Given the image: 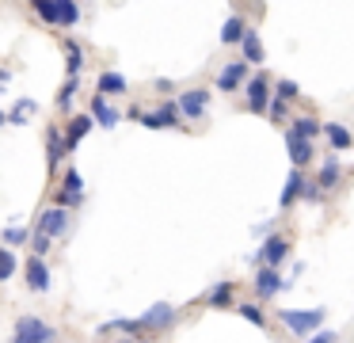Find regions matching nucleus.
Here are the masks:
<instances>
[{
    "instance_id": "obj_18",
    "label": "nucleus",
    "mask_w": 354,
    "mask_h": 343,
    "mask_svg": "<svg viewBox=\"0 0 354 343\" xmlns=\"http://www.w3.org/2000/svg\"><path fill=\"white\" fill-rule=\"evenodd\" d=\"M95 91L111 99V96H126V91H130V84H126L122 73H100V80H95Z\"/></svg>"
},
{
    "instance_id": "obj_19",
    "label": "nucleus",
    "mask_w": 354,
    "mask_h": 343,
    "mask_svg": "<svg viewBox=\"0 0 354 343\" xmlns=\"http://www.w3.org/2000/svg\"><path fill=\"white\" fill-rule=\"evenodd\" d=\"M301 183H305V172H301V168H293V172L286 175V183H282V198H278V202H282V210H290V206L301 198Z\"/></svg>"
},
{
    "instance_id": "obj_10",
    "label": "nucleus",
    "mask_w": 354,
    "mask_h": 343,
    "mask_svg": "<svg viewBox=\"0 0 354 343\" xmlns=\"http://www.w3.org/2000/svg\"><path fill=\"white\" fill-rule=\"evenodd\" d=\"M92 126H95V122H92V114H73V118H69V126L62 130L65 152H73V149H77V145L84 141L88 134H92Z\"/></svg>"
},
{
    "instance_id": "obj_13",
    "label": "nucleus",
    "mask_w": 354,
    "mask_h": 343,
    "mask_svg": "<svg viewBox=\"0 0 354 343\" xmlns=\"http://www.w3.org/2000/svg\"><path fill=\"white\" fill-rule=\"evenodd\" d=\"M88 114H92V122H100L103 130H115V126H118V118H122V114H118L115 107H111V99H107V96H100V91L92 96V111H88Z\"/></svg>"
},
{
    "instance_id": "obj_30",
    "label": "nucleus",
    "mask_w": 354,
    "mask_h": 343,
    "mask_svg": "<svg viewBox=\"0 0 354 343\" xmlns=\"http://www.w3.org/2000/svg\"><path fill=\"white\" fill-rule=\"evenodd\" d=\"M77 88H80V76H69V80H65V88L57 91V107H62V111L73 103V99H77Z\"/></svg>"
},
{
    "instance_id": "obj_31",
    "label": "nucleus",
    "mask_w": 354,
    "mask_h": 343,
    "mask_svg": "<svg viewBox=\"0 0 354 343\" xmlns=\"http://www.w3.org/2000/svg\"><path fill=\"white\" fill-rule=\"evenodd\" d=\"M31 12L39 15L42 23H57V12H54V0H31Z\"/></svg>"
},
{
    "instance_id": "obj_40",
    "label": "nucleus",
    "mask_w": 354,
    "mask_h": 343,
    "mask_svg": "<svg viewBox=\"0 0 354 343\" xmlns=\"http://www.w3.org/2000/svg\"><path fill=\"white\" fill-rule=\"evenodd\" d=\"M4 122H8V118H4V111H0V126H4Z\"/></svg>"
},
{
    "instance_id": "obj_23",
    "label": "nucleus",
    "mask_w": 354,
    "mask_h": 343,
    "mask_svg": "<svg viewBox=\"0 0 354 343\" xmlns=\"http://www.w3.org/2000/svg\"><path fill=\"white\" fill-rule=\"evenodd\" d=\"M244 30H248V19H244V15H229V19L221 23V42H225V46H236L240 38H244Z\"/></svg>"
},
{
    "instance_id": "obj_32",
    "label": "nucleus",
    "mask_w": 354,
    "mask_h": 343,
    "mask_svg": "<svg viewBox=\"0 0 354 343\" xmlns=\"http://www.w3.org/2000/svg\"><path fill=\"white\" fill-rule=\"evenodd\" d=\"M274 96L286 99V103H293V99H301V88H297L293 80H278V84H274Z\"/></svg>"
},
{
    "instance_id": "obj_3",
    "label": "nucleus",
    "mask_w": 354,
    "mask_h": 343,
    "mask_svg": "<svg viewBox=\"0 0 354 343\" xmlns=\"http://www.w3.org/2000/svg\"><path fill=\"white\" fill-rule=\"evenodd\" d=\"M286 259H290V240H286V236H267V240L255 248L252 263L255 267H282Z\"/></svg>"
},
{
    "instance_id": "obj_11",
    "label": "nucleus",
    "mask_w": 354,
    "mask_h": 343,
    "mask_svg": "<svg viewBox=\"0 0 354 343\" xmlns=\"http://www.w3.org/2000/svg\"><path fill=\"white\" fill-rule=\"evenodd\" d=\"M248 61H229V65L221 69V73H217V91H236L240 84L248 80Z\"/></svg>"
},
{
    "instance_id": "obj_22",
    "label": "nucleus",
    "mask_w": 354,
    "mask_h": 343,
    "mask_svg": "<svg viewBox=\"0 0 354 343\" xmlns=\"http://www.w3.org/2000/svg\"><path fill=\"white\" fill-rule=\"evenodd\" d=\"M286 145H290V160H293V168H305L308 160H313V141H305V137H293V134H286Z\"/></svg>"
},
{
    "instance_id": "obj_8",
    "label": "nucleus",
    "mask_w": 354,
    "mask_h": 343,
    "mask_svg": "<svg viewBox=\"0 0 354 343\" xmlns=\"http://www.w3.org/2000/svg\"><path fill=\"white\" fill-rule=\"evenodd\" d=\"M141 126H149V130H176V126H183V118H179L176 103H164V107H156V111H141Z\"/></svg>"
},
{
    "instance_id": "obj_12",
    "label": "nucleus",
    "mask_w": 354,
    "mask_h": 343,
    "mask_svg": "<svg viewBox=\"0 0 354 343\" xmlns=\"http://www.w3.org/2000/svg\"><path fill=\"white\" fill-rule=\"evenodd\" d=\"M343 183V168H339V152H328L320 164V175H316V187L320 191H335Z\"/></svg>"
},
{
    "instance_id": "obj_6",
    "label": "nucleus",
    "mask_w": 354,
    "mask_h": 343,
    "mask_svg": "<svg viewBox=\"0 0 354 343\" xmlns=\"http://www.w3.org/2000/svg\"><path fill=\"white\" fill-rule=\"evenodd\" d=\"M252 282H255V297H259V301H270L274 294H282V290L290 286V279H282L278 267H259V271L252 274Z\"/></svg>"
},
{
    "instance_id": "obj_7",
    "label": "nucleus",
    "mask_w": 354,
    "mask_h": 343,
    "mask_svg": "<svg viewBox=\"0 0 354 343\" xmlns=\"http://www.w3.org/2000/svg\"><path fill=\"white\" fill-rule=\"evenodd\" d=\"M39 233H46L50 240L54 236H65L69 233V210L65 206H50V210L39 213Z\"/></svg>"
},
{
    "instance_id": "obj_9",
    "label": "nucleus",
    "mask_w": 354,
    "mask_h": 343,
    "mask_svg": "<svg viewBox=\"0 0 354 343\" xmlns=\"http://www.w3.org/2000/svg\"><path fill=\"white\" fill-rule=\"evenodd\" d=\"M244 96H248V111L263 114L274 91H270V80H267V76H252V80L244 84Z\"/></svg>"
},
{
    "instance_id": "obj_14",
    "label": "nucleus",
    "mask_w": 354,
    "mask_h": 343,
    "mask_svg": "<svg viewBox=\"0 0 354 343\" xmlns=\"http://www.w3.org/2000/svg\"><path fill=\"white\" fill-rule=\"evenodd\" d=\"M24 271H27V286H31L35 294H46L50 290V267L42 263V256H31Z\"/></svg>"
},
{
    "instance_id": "obj_24",
    "label": "nucleus",
    "mask_w": 354,
    "mask_h": 343,
    "mask_svg": "<svg viewBox=\"0 0 354 343\" xmlns=\"http://www.w3.org/2000/svg\"><path fill=\"white\" fill-rule=\"evenodd\" d=\"M54 12H57V27H77L80 23V4L77 0H54Z\"/></svg>"
},
{
    "instance_id": "obj_29",
    "label": "nucleus",
    "mask_w": 354,
    "mask_h": 343,
    "mask_svg": "<svg viewBox=\"0 0 354 343\" xmlns=\"http://www.w3.org/2000/svg\"><path fill=\"white\" fill-rule=\"evenodd\" d=\"M232 309H236L244 320H252L255 328H263V324H267V317H263V309H259V305H252V301H248V305H232Z\"/></svg>"
},
{
    "instance_id": "obj_5",
    "label": "nucleus",
    "mask_w": 354,
    "mask_h": 343,
    "mask_svg": "<svg viewBox=\"0 0 354 343\" xmlns=\"http://www.w3.org/2000/svg\"><path fill=\"white\" fill-rule=\"evenodd\" d=\"M176 305H168V301H156V305H149L145 313H141V332H164V328H171L176 324Z\"/></svg>"
},
{
    "instance_id": "obj_4",
    "label": "nucleus",
    "mask_w": 354,
    "mask_h": 343,
    "mask_svg": "<svg viewBox=\"0 0 354 343\" xmlns=\"http://www.w3.org/2000/svg\"><path fill=\"white\" fill-rule=\"evenodd\" d=\"M176 111H179V118H187V122L206 118V111H209V88L183 91V96H179V103H176Z\"/></svg>"
},
{
    "instance_id": "obj_26",
    "label": "nucleus",
    "mask_w": 354,
    "mask_h": 343,
    "mask_svg": "<svg viewBox=\"0 0 354 343\" xmlns=\"http://www.w3.org/2000/svg\"><path fill=\"white\" fill-rule=\"evenodd\" d=\"M65 69H69V76H80V69H84V50L73 38H65Z\"/></svg>"
},
{
    "instance_id": "obj_37",
    "label": "nucleus",
    "mask_w": 354,
    "mask_h": 343,
    "mask_svg": "<svg viewBox=\"0 0 354 343\" xmlns=\"http://www.w3.org/2000/svg\"><path fill=\"white\" fill-rule=\"evenodd\" d=\"M31 252H35V256H46V252H50V236L46 233H35L31 236Z\"/></svg>"
},
{
    "instance_id": "obj_38",
    "label": "nucleus",
    "mask_w": 354,
    "mask_h": 343,
    "mask_svg": "<svg viewBox=\"0 0 354 343\" xmlns=\"http://www.w3.org/2000/svg\"><path fill=\"white\" fill-rule=\"evenodd\" d=\"M308 335H313V340H305V343H335L339 340L335 332H328V328H316V332H308Z\"/></svg>"
},
{
    "instance_id": "obj_34",
    "label": "nucleus",
    "mask_w": 354,
    "mask_h": 343,
    "mask_svg": "<svg viewBox=\"0 0 354 343\" xmlns=\"http://www.w3.org/2000/svg\"><path fill=\"white\" fill-rule=\"evenodd\" d=\"M301 198H305V202H324V191L316 187V179L305 175V183H301Z\"/></svg>"
},
{
    "instance_id": "obj_2",
    "label": "nucleus",
    "mask_w": 354,
    "mask_h": 343,
    "mask_svg": "<svg viewBox=\"0 0 354 343\" xmlns=\"http://www.w3.org/2000/svg\"><path fill=\"white\" fill-rule=\"evenodd\" d=\"M278 317H282V324L290 328L293 335H308V332H316V328L324 324L328 313L324 309H282Z\"/></svg>"
},
{
    "instance_id": "obj_36",
    "label": "nucleus",
    "mask_w": 354,
    "mask_h": 343,
    "mask_svg": "<svg viewBox=\"0 0 354 343\" xmlns=\"http://www.w3.org/2000/svg\"><path fill=\"white\" fill-rule=\"evenodd\" d=\"M62 187H65V191H77V195H84V179H80V172H77V168H69V172H65Z\"/></svg>"
},
{
    "instance_id": "obj_28",
    "label": "nucleus",
    "mask_w": 354,
    "mask_h": 343,
    "mask_svg": "<svg viewBox=\"0 0 354 343\" xmlns=\"http://www.w3.org/2000/svg\"><path fill=\"white\" fill-rule=\"evenodd\" d=\"M16 271H19V259H16V252H12V248H0V282H8Z\"/></svg>"
},
{
    "instance_id": "obj_35",
    "label": "nucleus",
    "mask_w": 354,
    "mask_h": 343,
    "mask_svg": "<svg viewBox=\"0 0 354 343\" xmlns=\"http://www.w3.org/2000/svg\"><path fill=\"white\" fill-rule=\"evenodd\" d=\"M80 202H84V195H77V191H57V206H65V210H77Z\"/></svg>"
},
{
    "instance_id": "obj_27",
    "label": "nucleus",
    "mask_w": 354,
    "mask_h": 343,
    "mask_svg": "<svg viewBox=\"0 0 354 343\" xmlns=\"http://www.w3.org/2000/svg\"><path fill=\"white\" fill-rule=\"evenodd\" d=\"M263 114H267L274 126H282V122L290 118V103H286V99H278V96H270V103H267V111H263Z\"/></svg>"
},
{
    "instance_id": "obj_39",
    "label": "nucleus",
    "mask_w": 354,
    "mask_h": 343,
    "mask_svg": "<svg viewBox=\"0 0 354 343\" xmlns=\"http://www.w3.org/2000/svg\"><path fill=\"white\" fill-rule=\"evenodd\" d=\"M8 80H12V73H8V69H0V88H4Z\"/></svg>"
},
{
    "instance_id": "obj_16",
    "label": "nucleus",
    "mask_w": 354,
    "mask_h": 343,
    "mask_svg": "<svg viewBox=\"0 0 354 343\" xmlns=\"http://www.w3.org/2000/svg\"><path fill=\"white\" fill-rule=\"evenodd\" d=\"M324 134H328V145H331V152H346L354 145V137H351V130L343 126V122H324Z\"/></svg>"
},
{
    "instance_id": "obj_17",
    "label": "nucleus",
    "mask_w": 354,
    "mask_h": 343,
    "mask_svg": "<svg viewBox=\"0 0 354 343\" xmlns=\"http://www.w3.org/2000/svg\"><path fill=\"white\" fill-rule=\"evenodd\" d=\"M39 114V99H31V96H24V99H16V107H12L4 118L12 122V126H27V122Z\"/></svg>"
},
{
    "instance_id": "obj_20",
    "label": "nucleus",
    "mask_w": 354,
    "mask_h": 343,
    "mask_svg": "<svg viewBox=\"0 0 354 343\" xmlns=\"http://www.w3.org/2000/svg\"><path fill=\"white\" fill-rule=\"evenodd\" d=\"M65 157H69V152H65L62 130H57V126H50V130H46V164H50V168H57Z\"/></svg>"
},
{
    "instance_id": "obj_41",
    "label": "nucleus",
    "mask_w": 354,
    "mask_h": 343,
    "mask_svg": "<svg viewBox=\"0 0 354 343\" xmlns=\"http://www.w3.org/2000/svg\"><path fill=\"white\" fill-rule=\"evenodd\" d=\"M141 343H149V340H141Z\"/></svg>"
},
{
    "instance_id": "obj_33",
    "label": "nucleus",
    "mask_w": 354,
    "mask_h": 343,
    "mask_svg": "<svg viewBox=\"0 0 354 343\" xmlns=\"http://www.w3.org/2000/svg\"><path fill=\"white\" fill-rule=\"evenodd\" d=\"M27 236H31L27 229H19V225H8V229H4V248H16V244H24V240H27Z\"/></svg>"
},
{
    "instance_id": "obj_15",
    "label": "nucleus",
    "mask_w": 354,
    "mask_h": 343,
    "mask_svg": "<svg viewBox=\"0 0 354 343\" xmlns=\"http://www.w3.org/2000/svg\"><path fill=\"white\" fill-rule=\"evenodd\" d=\"M290 126H286V134L293 137H305V141H316V134H320V122L313 118V114H293V118H286Z\"/></svg>"
},
{
    "instance_id": "obj_1",
    "label": "nucleus",
    "mask_w": 354,
    "mask_h": 343,
    "mask_svg": "<svg viewBox=\"0 0 354 343\" xmlns=\"http://www.w3.org/2000/svg\"><path fill=\"white\" fill-rule=\"evenodd\" d=\"M12 343H54V328L39 317H19L16 328H12Z\"/></svg>"
},
{
    "instance_id": "obj_21",
    "label": "nucleus",
    "mask_w": 354,
    "mask_h": 343,
    "mask_svg": "<svg viewBox=\"0 0 354 343\" xmlns=\"http://www.w3.org/2000/svg\"><path fill=\"white\" fill-rule=\"evenodd\" d=\"M240 46H244V61H248V65H263V61H267V53H263V42H259V35H255L252 27L244 30Z\"/></svg>"
},
{
    "instance_id": "obj_25",
    "label": "nucleus",
    "mask_w": 354,
    "mask_h": 343,
    "mask_svg": "<svg viewBox=\"0 0 354 343\" xmlns=\"http://www.w3.org/2000/svg\"><path fill=\"white\" fill-rule=\"evenodd\" d=\"M232 294H236L232 282H217V286L206 294V305L209 309H232Z\"/></svg>"
}]
</instances>
